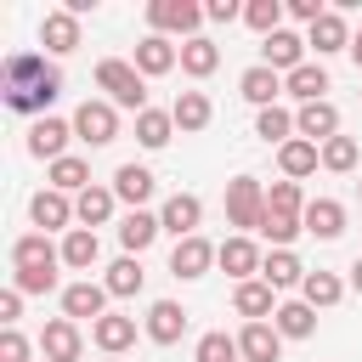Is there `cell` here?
<instances>
[{
    "label": "cell",
    "mask_w": 362,
    "mask_h": 362,
    "mask_svg": "<svg viewBox=\"0 0 362 362\" xmlns=\"http://www.w3.org/2000/svg\"><path fill=\"white\" fill-rule=\"evenodd\" d=\"M164 226H158V215H147V209H130L124 221H119V243L130 249V255H141V249H153V238H158Z\"/></svg>",
    "instance_id": "31"
},
{
    "label": "cell",
    "mask_w": 362,
    "mask_h": 362,
    "mask_svg": "<svg viewBox=\"0 0 362 362\" xmlns=\"http://www.w3.org/2000/svg\"><path fill=\"white\" fill-rule=\"evenodd\" d=\"M28 221H34L40 232H62V226H68V221H79V215H74L68 192L45 187V192H34V198H28ZM68 232H74V226H68Z\"/></svg>",
    "instance_id": "9"
},
{
    "label": "cell",
    "mask_w": 362,
    "mask_h": 362,
    "mask_svg": "<svg viewBox=\"0 0 362 362\" xmlns=\"http://www.w3.org/2000/svg\"><path fill=\"white\" fill-rule=\"evenodd\" d=\"M0 96H6L11 113H40L45 119V107L62 96V74L34 51H11L6 68H0Z\"/></svg>",
    "instance_id": "1"
},
{
    "label": "cell",
    "mask_w": 362,
    "mask_h": 362,
    "mask_svg": "<svg viewBox=\"0 0 362 362\" xmlns=\"http://www.w3.org/2000/svg\"><path fill=\"white\" fill-rule=\"evenodd\" d=\"M260 62L277 68V74H294V68H305V40L288 34V28H277V34L260 40Z\"/></svg>",
    "instance_id": "12"
},
{
    "label": "cell",
    "mask_w": 362,
    "mask_h": 362,
    "mask_svg": "<svg viewBox=\"0 0 362 362\" xmlns=\"http://www.w3.org/2000/svg\"><path fill=\"white\" fill-rule=\"evenodd\" d=\"M283 11H288L283 0H249V6H243V23L266 40V34H277V28H283Z\"/></svg>",
    "instance_id": "39"
},
{
    "label": "cell",
    "mask_w": 362,
    "mask_h": 362,
    "mask_svg": "<svg viewBox=\"0 0 362 362\" xmlns=\"http://www.w3.org/2000/svg\"><path fill=\"white\" fill-rule=\"evenodd\" d=\"M187 334V311L175 305V300H153V311H147V339L153 345H175Z\"/></svg>",
    "instance_id": "21"
},
{
    "label": "cell",
    "mask_w": 362,
    "mask_h": 362,
    "mask_svg": "<svg viewBox=\"0 0 362 362\" xmlns=\"http://www.w3.org/2000/svg\"><path fill=\"white\" fill-rule=\"evenodd\" d=\"M147 23H153V34H181V40H198V23H204V6H192V0H153L147 6Z\"/></svg>",
    "instance_id": "4"
},
{
    "label": "cell",
    "mask_w": 362,
    "mask_h": 362,
    "mask_svg": "<svg viewBox=\"0 0 362 362\" xmlns=\"http://www.w3.org/2000/svg\"><path fill=\"white\" fill-rule=\"evenodd\" d=\"M192 356H198V362H243V351H238V339H232V334H221V328H215V334H204Z\"/></svg>",
    "instance_id": "43"
},
{
    "label": "cell",
    "mask_w": 362,
    "mask_h": 362,
    "mask_svg": "<svg viewBox=\"0 0 362 362\" xmlns=\"http://www.w3.org/2000/svg\"><path fill=\"white\" fill-rule=\"evenodd\" d=\"M204 17H209V23H232V17H243V6H238V0H209Z\"/></svg>",
    "instance_id": "49"
},
{
    "label": "cell",
    "mask_w": 362,
    "mask_h": 362,
    "mask_svg": "<svg viewBox=\"0 0 362 362\" xmlns=\"http://www.w3.org/2000/svg\"><path fill=\"white\" fill-rule=\"evenodd\" d=\"M238 351H243V362H277V356H283L277 322H249V328L238 334Z\"/></svg>",
    "instance_id": "17"
},
{
    "label": "cell",
    "mask_w": 362,
    "mask_h": 362,
    "mask_svg": "<svg viewBox=\"0 0 362 362\" xmlns=\"http://www.w3.org/2000/svg\"><path fill=\"white\" fill-rule=\"evenodd\" d=\"M170 136H175V119L170 113H158V107H147V113H136V141L141 147H170Z\"/></svg>",
    "instance_id": "38"
},
{
    "label": "cell",
    "mask_w": 362,
    "mask_h": 362,
    "mask_svg": "<svg viewBox=\"0 0 362 362\" xmlns=\"http://www.w3.org/2000/svg\"><path fill=\"white\" fill-rule=\"evenodd\" d=\"M283 90L305 107V102H328V74H322V62H305V68H294L288 79H283Z\"/></svg>",
    "instance_id": "25"
},
{
    "label": "cell",
    "mask_w": 362,
    "mask_h": 362,
    "mask_svg": "<svg viewBox=\"0 0 362 362\" xmlns=\"http://www.w3.org/2000/svg\"><path fill=\"white\" fill-rule=\"evenodd\" d=\"M181 62V45H170L164 34H147L141 45H136V68H141V79H158V74H170Z\"/></svg>",
    "instance_id": "18"
},
{
    "label": "cell",
    "mask_w": 362,
    "mask_h": 362,
    "mask_svg": "<svg viewBox=\"0 0 362 362\" xmlns=\"http://www.w3.org/2000/svg\"><path fill=\"white\" fill-rule=\"evenodd\" d=\"M107 294H119V300H130V294H141V283H147V272H141V260L136 255H119L113 266H107Z\"/></svg>",
    "instance_id": "34"
},
{
    "label": "cell",
    "mask_w": 362,
    "mask_h": 362,
    "mask_svg": "<svg viewBox=\"0 0 362 362\" xmlns=\"http://www.w3.org/2000/svg\"><path fill=\"white\" fill-rule=\"evenodd\" d=\"M17 317H23V288H6V294H0V322L17 328Z\"/></svg>",
    "instance_id": "47"
},
{
    "label": "cell",
    "mask_w": 362,
    "mask_h": 362,
    "mask_svg": "<svg viewBox=\"0 0 362 362\" xmlns=\"http://www.w3.org/2000/svg\"><path fill=\"white\" fill-rule=\"evenodd\" d=\"M113 204H119V198H113V187H85V192L74 198V215H79V226H90V232H96V226H107V221H113Z\"/></svg>",
    "instance_id": "27"
},
{
    "label": "cell",
    "mask_w": 362,
    "mask_h": 362,
    "mask_svg": "<svg viewBox=\"0 0 362 362\" xmlns=\"http://www.w3.org/2000/svg\"><path fill=\"white\" fill-rule=\"evenodd\" d=\"M62 317H74V322L79 317H90V322L107 317V283H90V277L85 283H68L62 288Z\"/></svg>",
    "instance_id": "13"
},
{
    "label": "cell",
    "mask_w": 362,
    "mask_h": 362,
    "mask_svg": "<svg viewBox=\"0 0 362 362\" xmlns=\"http://www.w3.org/2000/svg\"><path fill=\"white\" fill-rule=\"evenodd\" d=\"M351 57H356V68H362V28L351 34Z\"/></svg>",
    "instance_id": "51"
},
{
    "label": "cell",
    "mask_w": 362,
    "mask_h": 362,
    "mask_svg": "<svg viewBox=\"0 0 362 362\" xmlns=\"http://www.w3.org/2000/svg\"><path fill=\"white\" fill-rule=\"evenodd\" d=\"M322 11H328V6H322V0H288V17H300V23H305V28H311V23H317V17H322Z\"/></svg>",
    "instance_id": "48"
},
{
    "label": "cell",
    "mask_w": 362,
    "mask_h": 362,
    "mask_svg": "<svg viewBox=\"0 0 362 362\" xmlns=\"http://www.w3.org/2000/svg\"><path fill=\"white\" fill-rule=\"evenodd\" d=\"M255 136L288 147V141H294V113H288V107H260V113H255Z\"/></svg>",
    "instance_id": "37"
},
{
    "label": "cell",
    "mask_w": 362,
    "mask_h": 362,
    "mask_svg": "<svg viewBox=\"0 0 362 362\" xmlns=\"http://www.w3.org/2000/svg\"><path fill=\"white\" fill-rule=\"evenodd\" d=\"M90 339H96L107 356H119V351H130V345H136V317L107 311V317H96V322H90Z\"/></svg>",
    "instance_id": "22"
},
{
    "label": "cell",
    "mask_w": 362,
    "mask_h": 362,
    "mask_svg": "<svg viewBox=\"0 0 362 362\" xmlns=\"http://www.w3.org/2000/svg\"><path fill=\"white\" fill-rule=\"evenodd\" d=\"M215 255H221V249H215L209 238H181V243L170 249V272H175V277H204V272L215 266Z\"/></svg>",
    "instance_id": "15"
},
{
    "label": "cell",
    "mask_w": 362,
    "mask_h": 362,
    "mask_svg": "<svg viewBox=\"0 0 362 362\" xmlns=\"http://www.w3.org/2000/svg\"><path fill=\"white\" fill-rule=\"evenodd\" d=\"M351 288H356V294H362V255H356V260H351Z\"/></svg>",
    "instance_id": "50"
},
{
    "label": "cell",
    "mask_w": 362,
    "mask_h": 362,
    "mask_svg": "<svg viewBox=\"0 0 362 362\" xmlns=\"http://www.w3.org/2000/svg\"><path fill=\"white\" fill-rule=\"evenodd\" d=\"M226 221L238 226V238H243V232H260V221H266V192H260L255 175H232V181H226Z\"/></svg>",
    "instance_id": "3"
},
{
    "label": "cell",
    "mask_w": 362,
    "mask_h": 362,
    "mask_svg": "<svg viewBox=\"0 0 362 362\" xmlns=\"http://www.w3.org/2000/svg\"><path fill=\"white\" fill-rule=\"evenodd\" d=\"M215 266H221L226 277L249 283V277H255V272L266 266V255H260V249H255L249 238H226V243H221V255H215Z\"/></svg>",
    "instance_id": "16"
},
{
    "label": "cell",
    "mask_w": 362,
    "mask_h": 362,
    "mask_svg": "<svg viewBox=\"0 0 362 362\" xmlns=\"http://www.w3.org/2000/svg\"><path fill=\"white\" fill-rule=\"evenodd\" d=\"M51 187H57V192H85V187H90V164L74 158V153L57 158V164H51Z\"/></svg>",
    "instance_id": "41"
},
{
    "label": "cell",
    "mask_w": 362,
    "mask_h": 362,
    "mask_svg": "<svg viewBox=\"0 0 362 362\" xmlns=\"http://www.w3.org/2000/svg\"><path fill=\"white\" fill-rule=\"evenodd\" d=\"M40 45L51 51V57H68V51H79V17L62 6V11H45V23H40Z\"/></svg>",
    "instance_id": "14"
},
{
    "label": "cell",
    "mask_w": 362,
    "mask_h": 362,
    "mask_svg": "<svg viewBox=\"0 0 362 362\" xmlns=\"http://www.w3.org/2000/svg\"><path fill=\"white\" fill-rule=\"evenodd\" d=\"M96 85L107 90V102H113V107H136V113H147V79H141V68H136V62L102 57V62H96Z\"/></svg>",
    "instance_id": "2"
},
{
    "label": "cell",
    "mask_w": 362,
    "mask_h": 362,
    "mask_svg": "<svg viewBox=\"0 0 362 362\" xmlns=\"http://www.w3.org/2000/svg\"><path fill=\"white\" fill-rule=\"evenodd\" d=\"M113 198H124L130 209H141L153 198V170L147 164H119L113 170Z\"/></svg>",
    "instance_id": "23"
},
{
    "label": "cell",
    "mask_w": 362,
    "mask_h": 362,
    "mask_svg": "<svg viewBox=\"0 0 362 362\" xmlns=\"http://www.w3.org/2000/svg\"><path fill=\"white\" fill-rule=\"evenodd\" d=\"M209 113H215V107H209V96H204V90H181V96L170 102V119H175V130H181V136L204 130V124H209Z\"/></svg>",
    "instance_id": "26"
},
{
    "label": "cell",
    "mask_w": 362,
    "mask_h": 362,
    "mask_svg": "<svg viewBox=\"0 0 362 362\" xmlns=\"http://www.w3.org/2000/svg\"><path fill=\"white\" fill-rule=\"evenodd\" d=\"M0 362H28V339H23L17 328L0 334Z\"/></svg>",
    "instance_id": "46"
},
{
    "label": "cell",
    "mask_w": 362,
    "mask_h": 362,
    "mask_svg": "<svg viewBox=\"0 0 362 362\" xmlns=\"http://www.w3.org/2000/svg\"><path fill=\"white\" fill-rule=\"evenodd\" d=\"M238 90H243V102H255V107H277V90H283V74H277V68H266V62H255V68H243V79H238Z\"/></svg>",
    "instance_id": "19"
},
{
    "label": "cell",
    "mask_w": 362,
    "mask_h": 362,
    "mask_svg": "<svg viewBox=\"0 0 362 362\" xmlns=\"http://www.w3.org/2000/svg\"><path fill=\"white\" fill-rule=\"evenodd\" d=\"M277 164H283V175H288V181H300V175H311V170L322 164V147H317V141H300V136H294L288 147H277Z\"/></svg>",
    "instance_id": "32"
},
{
    "label": "cell",
    "mask_w": 362,
    "mask_h": 362,
    "mask_svg": "<svg viewBox=\"0 0 362 362\" xmlns=\"http://www.w3.org/2000/svg\"><path fill=\"white\" fill-rule=\"evenodd\" d=\"M305 45H317V57H328V51H351V28H345V17H339V11H322V17L311 23Z\"/></svg>",
    "instance_id": "24"
},
{
    "label": "cell",
    "mask_w": 362,
    "mask_h": 362,
    "mask_svg": "<svg viewBox=\"0 0 362 362\" xmlns=\"http://www.w3.org/2000/svg\"><path fill=\"white\" fill-rule=\"evenodd\" d=\"M356 158H362L356 136H334V141H322V170H334V175H351V170H356Z\"/></svg>",
    "instance_id": "40"
},
{
    "label": "cell",
    "mask_w": 362,
    "mask_h": 362,
    "mask_svg": "<svg viewBox=\"0 0 362 362\" xmlns=\"http://www.w3.org/2000/svg\"><path fill=\"white\" fill-rule=\"evenodd\" d=\"M198 221H204L198 192H175V198H164V209H158V226L175 232V243H181V238H198Z\"/></svg>",
    "instance_id": "10"
},
{
    "label": "cell",
    "mask_w": 362,
    "mask_h": 362,
    "mask_svg": "<svg viewBox=\"0 0 362 362\" xmlns=\"http://www.w3.org/2000/svg\"><path fill=\"white\" fill-rule=\"evenodd\" d=\"M11 288H23V294H51V288H57V272H17Z\"/></svg>",
    "instance_id": "45"
},
{
    "label": "cell",
    "mask_w": 362,
    "mask_h": 362,
    "mask_svg": "<svg viewBox=\"0 0 362 362\" xmlns=\"http://www.w3.org/2000/svg\"><path fill=\"white\" fill-rule=\"evenodd\" d=\"M300 300H305V305H317V311H328V305H339V300H345V283H339L334 272H305Z\"/></svg>",
    "instance_id": "35"
},
{
    "label": "cell",
    "mask_w": 362,
    "mask_h": 362,
    "mask_svg": "<svg viewBox=\"0 0 362 362\" xmlns=\"http://www.w3.org/2000/svg\"><path fill=\"white\" fill-rule=\"evenodd\" d=\"M300 221H305L311 238H339V232H345V204H334V198H311Z\"/></svg>",
    "instance_id": "28"
},
{
    "label": "cell",
    "mask_w": 362,
    "mask_h": 362,
    "mask_svg": "<svg viewBox=\"0 0 362 362\" xmlns=\"http://www.w3.org/2000/svg\"><path fill=\"white\" fill-rule=\"evenodd\" d=\"M272 322H277L283 339H311V334H317V305H305V300H283Z\"/></svg>",
    "instance_id": "29"
},
{
    "label": "cell",
    "mask_w": 362,
    "mask_h": 362,
    "mask_svg": "<svg viewBox=\"0 0 362 362\" xmlns=\"http://www.w3.org/2000/svg\"><path fill=\"white\" fill-rule=\"evenodd\" d=\"M272 283L266 277H249V283H238V294H232V305H238V317H249V322H266V317H277V305H272Z\"/></svg>",
    "instance_id": "20"
},
{
    "label": "cell",
    "mask_w": 362,
    "mask_h": 362,
    "mask_svg": "<svg viewBox=\"0 0 362 362\" xmlns=\"http://www.w3.org/2000/svg\"><path fill=\"white\" fill-rule=\"evenodd\" d=\"M356 192H362V181H356Z\"/></svg>",
    "instance_id": "52"
},
{
    "label": "cell",
    "mask_w": 362,
    "mask_h": 362,
    "mask_svg": "<svg viewBox=\"0 0 362 362\" xmlns=\"http://www.w3.org/2000/svg\"><path fill=\"white\" fill-rule=\"evenodd\" d=\"M294 136H300V141H317V147L334 141V136H339V107H334V102H305V107L294 113Z\"/></svg>",
    "instance_id": "8"
},
{
    "label": "cell",
    "mask_w": 362,
    "mask_h": 362,
    "mask_svg": "<svg viewBox=\"0 0 362 362\" xmlns=\"http://www.w3.org/2000/svg\"><path fill=\"white\" fill-rule=\"evenodd\" d=\"M266 209H272V215H305L300 181H272V192H266Z\"/></svg>",
    "instance_id": "44"
},
{
    "label": "cell",
    "mask_w": 362,
    "mask_h": 362,
    "mask_svg": "<svg viewBox=\"0 0 362 362\" xmlns=\"http://www.w3.org/2000/svg\"><path fill=\"white\" fill-rule=\"evenodd\" d=\"M260 277H266L272 288H294V283H305V266L294 260V249H272L266 266H260Z\"/></svg>",
    "instance_id": "36"
},
{
    "label": "cell",
    "mask_w": 362,
    "mask_h": 362,
    "mask_svg": "<svg viewBox=\"0 0 362 362\" xmlns=\"http://www.w3.org/2000/svg\"><path fill=\"white\" fill-rule=\"evenodd\" d=\"M107 362H119V356H107Z\"/></svg>",
    "instance_id": "53"
},
{
    "label": "cell",
    "mask_w": 362,
    "mask_h": 362,
    "mask_svg": "<svg viewBox=\"0 0 362 362\" xmlns=\"http://www.w3.org/2000/svg\"><path fill=\"white\" fill-rule=\"evenodd\" d=\"M300 232H305L300 215H272V209H266V221H260V238H272V249H288Z\"/></svg>",
    "instance_id": "42"
},
{
    "label": "cell",
    "mask_w": 362,
    "mask_h": 362,
    "mask_svg": "<svg viewBox=\"0 0 362 362\" xmlns=\"http://www.w3.org/2000/svg\"><path fill=\"white\" fill-rule=\"evenodd\" d=\"M74 136L90 141V147H107V141L119 136V107H113V102H79V113H74Z\"/></svg>",
    "instance_id": "5"
},
{
    "label": "cell",
    "mask_w": 362,
    "mask_h": 362,
    "mask_svg": "<svg viewBox=\"0 0 362 362\" xmlns=\"http://www.w3.org/2000/svg\"><path fill=\"white\" fill-rule=\"evenodd\" d=\"M40 351H45V362H79V351H85L79 322L74 317H51L45 334H40Z\"/></svg>",
    "instance_id": "11"
},
{
    "label": "cell",
    "mask_w": 362,
    "mask_h": 362,
    "mask_svg": "<svg viewBox=\"0 0 362 362\" xmlns=\"http://www.w3.org/2000/svg\"><path fill=\"white\" fill-rule=\"evenodd\" d=\"M96 255H102V243H96V232H90V226H74V232L62 238V266L90 272V266H96Z\"/></svg>",
    "instance_id": "33"
},
{
    "label": "cell",
    "mask_w": 362,
    "mask_h": 362,
    "mask_svg": "<svg viewBox=\"0 0 362 362\" xmlns=\"http://www.w3.org/2000/svg\"><path fill=\"white\" fill-rule=\"evenodd\" d=\"M68 141H74V119H51V113H45V119L28 124V153H34V158H51V164H57V158H68V153H62Z\"/></svg>",
    "instance_id": "6"
},
{
    "label": "cell",
    "mask_w": 362,
    "mask_h": 362,
    "mask_svg": "<svg viewBox=\"0 0 362 362\" xmlns=\"http://www.w3.org/2000/svg\"><path fill=\"white\" fill-rule=\"evenodd\" d=\"M11 266H17V272H57V266H62V249H57L45 232H23V238L11 243Z\"/></svg>",
    "instance_id": "7"
},
{
    "label": "cell",
    "mask_w": 362,
    "mask_h": 362,
    "mask_svg": "<svg viewBox=\"0 0 362 362\" xmlns=\"http://www.w3.org/2000/svg\"><path fill=\"white\" fill-rule=\"evenodd\" d=\"M215 68H221V45H215V40H204V34H198V40H181V74L209 79Z\"/></svg>",
    "instance_id": "30"
}]
</instances>
